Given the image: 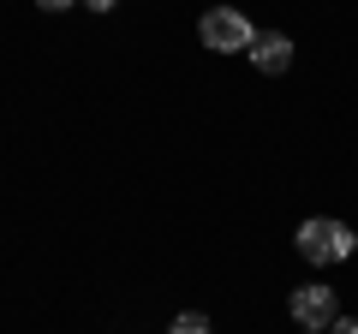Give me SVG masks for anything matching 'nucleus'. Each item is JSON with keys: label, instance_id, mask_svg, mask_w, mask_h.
<instances>
[{"label": "nucleus", "instance_id": "nucleus-5", "mask_svg": "<svg viewBox=\"0 0 358 334\" xmlns=\"http://www.w3.org/2000/svg\"><path fill=\"white\" fill-rule=\"evenodd\" d=\"M167 334H209V317L185 310V317H173V328H167Z\"/></svg>", "mask_w": 358, "mask_h": 334}, {"label": "nucleus", "instance_id": "nucleus-2", "mask_svg": "<svg viewBox=\"0 0 358 334\" xmlns=\"http://www.w3.org/2000/svg\"><path fill=\"white\" fill-rule=\"evenodd\" d=\"M197 36H203V48H215V54H245L257 30H251V18H245V13H233V6H215V13H203Z\"/></svg>", "mask_w": 358, "mask_h": 334}, {"label": "nucleus", "instance_id": "nucleus-4", "mask_svg": "<svg viewBox=\"0 0 358 334\" xmlns=\"http://www.w3.org/2000/svg\"><path fill=\"white\" fill-rule=\"evenodd\" d=\"M245 54H251V66H257V72H268V78H281L287 66H293V42H287L281 30H257Z\"/></svg>", "mask_w": 358, "mask_h": 334}, {"label": "nucleus", "instance_id": "nucleus-8", "mask_svg": "<svg viewBox=\"0 0 358 334\" xmlns=\"http://www.w3.org/2000/svg\"><path fill=\"white\" fill-rule=\"evenodd\" d=\"M84 6H96V13H114V6H120V0H84Z\"/></svg>", "mask_w": 358, "mask_h": 334}, {"label": "nucleus", "instance_id": "nucleus-6", "mask_svg": "<svg viewBox=\"0 0 358 334\" xmlns=\"http://www.w3.org/2000/svg\"><path fill=\"white\" fill-rule=\"evenodd\" d=\"M329 334H358V317H334V328Z\"/></svg>", "mask_w": 358, "mask_h": 334}, {"label": "nucleus", "instance_id": "nucleus-7", "mask_svg": "<svg viewBox=\"0 0 358 334\" xmlns=\"http://www.w3.org/2000/svg\"><path fill=\"white\" fill-rule=\"evenodd\" d=\"M42 13H60V6H78V0H36Z\"/></svg>", "mask_w": 358, "mask_h": 334}, {"label": "nucleus", "instance_id": "nucleus-3", "mask_svg": "<svg viewBox=\"0 0 358 334\" xmlns=\"http://www.w3.org/2000/svg\"><path fill=\"white\" fill-rule=\"evenodd\" d=\"M287 310H293L299 328H334V317H341V305H334V286H329V281H305V286H293Z\"/></svg>", "mask_w": 358, "mask_h": 334}, {"label": "nucleus", "instance_id": "nucleus-1", "mask_svg": "<svg viewBox=\"0 0 358 334\" xmlns=\"http://www.w3.org/2000/svg\"><path fill=\"white\" fill-rule=\"evenodd\" d=\"M352 251H358V233L352 227L322 221V215L299 221V257H305V263H346Z\"/></svg>", "mask_w": 358, "mask_h": 334}, {"label": "nucleus", "instance_id": "nucleus-9", "mask_svg": "<svg viewBox=\"0 0 358 334\" xmlns=\"http://www.w3.org/2000/svg\"><path fill=\"white\" fill-rule=\"evenodd\" d=\"M299 334H329V328H299Z\"/></svg>", "mask_w": 358, "mask_h": 334}]
</instances>
